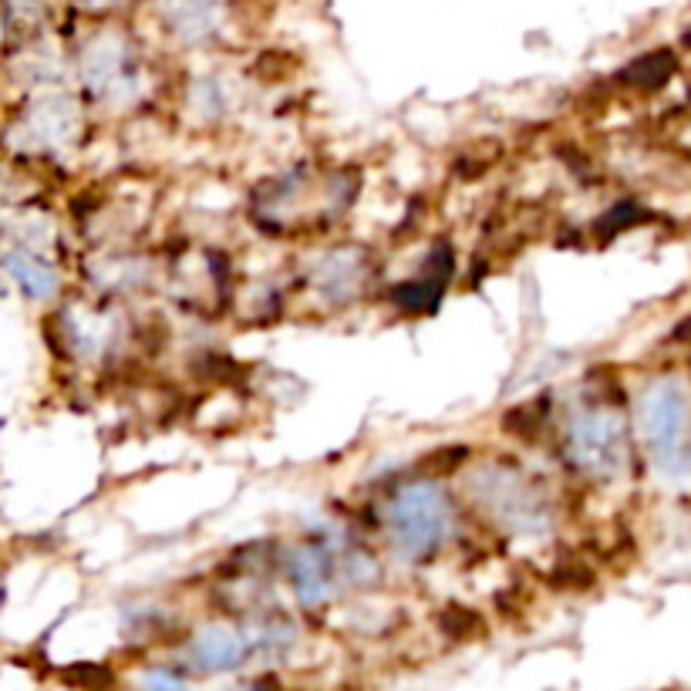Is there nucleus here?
<instances>
[{
	"label": "nucleus",
	"instance_id": "nucleus-1",
	"mask_svg": "<svg viewBox=\"0 0 691 691\" xmlns=\"http://www.w3.org/2000/svg\"><path fill=\"white\" fill-rule=\"evenodd\" d=\"M395 533L402 540L405 550L412 553H425L435 550L438 536H442V506L438 496L425 486L408 490L398 506H395Z\"/></svg>",
	"mask_w": 691,
	"mask_h": 691
},
{
	"label": "nucleus",
	"instance_id": "nucleus-2",
	"mask_svg": "<svg viewBox=\"0 0 691 691\" xmlns=\"http://www.w3.org/2000/svg\"><path fill=\"white\" fill-rule=\"evenodd\" d=\"M4 270L8 277L31 297V300H48L55 290H58V274L34 254H24V250H14L4 257Z\"/></svg>",
	"mask_w": 691,
	"mask_h": 691
},
{
	"label": "nucleus",
	"instance_id": "nucleus-3",
	"mask_svg": "<svg viewBox=\"0 0 691 691\" xmlns=\"http://www.w3.org/2000/svg\"><path fill=\"white\" fill-rule=\"evenodd\" d=\"M674 68H678V61H674L671 51H654V55L628 65L621 71V81L624 85H634V88H658V85H664L674 75Z\"/></svg>",
	"mask_w": 691,
	"mask_h": 691
},
{
	"label": "nucleus",
	"instance_id": "nucleus-4",
	"mask_svg": "<svg viewBox=\"0 0 691 691\" xmlns=\"http://www.w3.org/2000/svg\"><path fill=\"white\" fill-rule=\"evenodd\" d=\"M438 624H442L445 634H458V638H470V634L486 631L483 621H480V614H473L470 608H445L442 618H438Z\"/></svg>",
	"mask_w": 691,
	"mask_h": 691
},
{
	"label": "nucleus",
	"instance_id": "nucleus-5",
	"mask_svg": "<svg viewBox=\"0 0 691 691\" xmlns=\"http://www.w3.org/2000/svg\"><path fill=\"white\" fill-rule=\"evenodd\" d=\"M203 661H209V668H229V661H237L240 654V644L229 641L226 634H209L199 648Z\"/></svg>",
	"mask_w": 691,
	"mask_h": 691
},
{
	"label": "nucleus",
	"instance_id": "nucleus-6",
	"mask_svg": "<svg viewBox=\"0 0 691 691\" xmlns=\"http://www.w3.org/2000/svg\"><path fill=\"white\" fill-rule=\"evenodd\" d=\"M641 219H644V213L638 209V203H621V206H614V209L598 223V234L614 237L618 229H628V226H634V223H641Z\"/></svg>",
	"mask_w": 691,
	"mask_h": 691
},
{
	"label": "nucleus",
	"instance_id": "nucleus-7",
	"mask_svg": "<svg viewBox=\"0 0 691 691\" xmlns=\"http://www.w3.org/2000/svg\"><path fill=\"white\" fill-rule=\"evenodd\" d=\"M435 290H438V287H432V284H405V287L395 294V300H398L405 310H425V307L435 304V300H432Z\"/></svg>",
	"mask_w": 691,
	"mask_h": 691
},
{
	"label": "nucleus",
	"instance_id": "nucleus-8",
	"mask_svg": "<svg viewBox=\"0 0 691 691\" xmlns=\"http://www.w3.org/2000/svg\"><path fill=\"white\" fill-rule=\"evenodd\" d=\"M0 594H4V591H0Z\"/></svg>",
	"mask_w": 691,
	"mask_h": 691
}]
</instances>
